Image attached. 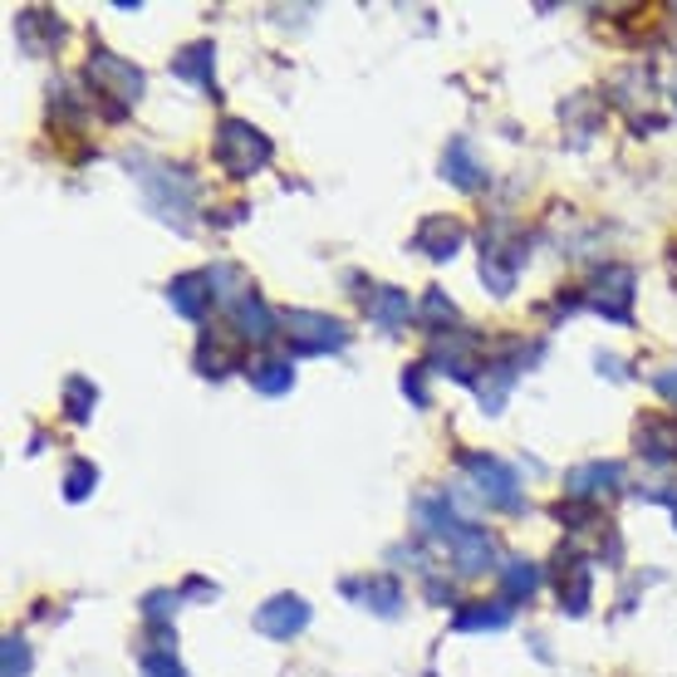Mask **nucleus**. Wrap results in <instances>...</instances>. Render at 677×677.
I'll return each instance as SVG.
<instances>
[{"mask_svg":"<svg viewBox=\"0 0 677 677\" xmlns=\"http://www.w3.org/2000/svg\"><path fill=\"white\" fill-rule=\"evenodd\" d=\"M280 324L290 334L295 354H330V348H344V338H348L344 324L314 310H290V314H280Z\"/></svg>","mask_w":677,"mask_h":677,"instance_id":"obj_2","label":"nucleus"},{"mask_svg":"<svg viewBox=\"0 0 677 677\" xmlns=\"http://www.w3.org/2000/svg\"><path fill=\"white\" fill-rule=\"evenodd\" d=\"M511 623V604H491V609H462L457 629H506Z\"/></svg>","mask_w":677,"mask_h":677,"instance_id":"obj_21","label":"nucleus"},{"mask_svg":"<svg viewBox=\"0 0 677 677\" xmlns=\"http://www.w3.org/2000/svg\"><path fill=\"white\" fill-rule=\"evenodd\" d=\"M364 310H368V320H374L378 330H398V324L412 314V304H408V290H393V285H384V290H368Z\"/></svg>","mask_w":677,"mask_h":677,"instance_id":"obj_9","label":"nucleus"},{"mask_svg":"<svg viewBox=\"0 0 677 677\" xmlns=\"http://www.w3.org/2000/svg\"><path fill=\"white\" fill-rule=\"evenodd\" d=\"M619 481H623L619 462H589V467H575L565 476V491L569 496H599V491H609V486H619Z\"/></svg>","mask_w":677,"mask_h":677,"instance_id":"obj_12","label":"nucleus"},{"mask_svg":"<svg viewBox=\"0 0 677 677\" xmlns=\"http://www.w3.org/2000/svg\"><path fill=\"white\" fill-rule=\"evenodd\" d=\"M403 393L412 398V403H428V388H422V374H418V368H412V374H403Z\"/></svg>","mask_w":677,"mask_h":677,"instance_id":"obj_29","label":"nucleus"},{"mask_svg":"<svg viewBox=\"0 0 677 677\" xmlns=\"http://www.w3.org/2000/svg\"><path fill=\"white\" fill-rule=\"evenodd\" d=\"M462 467L476 476V491H481L491 506H501V511H521V481H515V471L506 467V462L481 457V452H467Z\"/></svg>","mask_w":677,"mask_h":677,"instance_id":"obj_3","label":"nucleus"},{"mask_svg":"<svg viewBox=\"0 0 677 677\" xmlns=\"http://www.w3.org/2000/svg\"><path fill=\"white\" fill-rule=\"evenodd\" d=\"M251 374V384L260 388V393H290V384H295V368L285 364V358H260V364H251L246 368Z\"/></svg>","mask_w":677,"mask_h":677,"instance_id":"obj_16","label":"nucleus"},{"mask_svg":"<svg viewBox=\"0 0 677 677\" xmlns=\"http://www.w3.org/2000/svg\"><path fill=\"white\" fill-rule=\"evenodd\" d=\"M442 173H447L457 187H467V192H476V187L486 182V173H481V163L471 157V143H467V137H457V143L447 147V157H442Z\"/></svg>","mask_w":677,"mask_h":677,"instance_id":"obj_14","label":"nucleus"},{"mask_svg":"<svg viewBox=\"0 0 677 677\" xmlns=\"http://www.w3.org/2000/svg\"><path fill=\"white\" fill-rule=\"evenodd\" d=\"M177 609V595H147V619H167V613Z\"/></svg>","mask_w":677,"mask_h":677,"instance_id":"obj_27","label":"nucleus"},{"mask_svg":"<svg viewBox=\"0 0 677 677\" xmlns=\"http://www.w3.org/2000/svg\"><path fill=\"white\" fill-rule=\"evenodd\" d=\"M143 677H187V673L177 668L167 653H147V658H143Z\"/></svg>","mask_w":677,"mask_h":677,"instance_id":"obj_25","label":"nucleus"},{"mask_svg":"<svg viewBox=\"0 0 677 677\" xmlns=\"http://www.w3.org/2000/svg\"><path fill=\"white\" fill-rule=\"evenodd\" d=\"M344 595H358V599H364V609L384 613V619H393L398 604H403V589H398L393 579H384V575L364 579V585H344Z\"/></svg>","mask_w":677,"mask_h":677,"instance_id":"obj_13","label":"nucleus"},{"mask_svg":"<svg viewBox=\"0 0 677 677\" xmlns=\"http://www.w3.org/2000/svg\"><path fill=\"white\" fill-rule=\"evenodd\" d=\"M452 320H457V304L442 290H428V300H422V324H452Z\"/></svg>","mask_w":677,"mask_h":677,"instance_id":"obj_22","label":"nucleus"},{"mask_svg":"<svg viewBox=\"0 0 677 677\" xmlns=\"http://www.w3.org/2000/svg\"><path fill=\"white\" fill-rule=\"evenodd\" d=\"M501 585H506V599H531L535 589H541V569L531 565V559H506L501 565Z\"/></svg>","mask_w":677,"mask_h":677,"instance_id":"obj_17","label":"nucleus"},{"mask_svg":"<svg viewBox=\"0 0 677 677\" xmlns=\"http://www.w3.org/2000/svg\"><path fill=\"white\" fill-rule=\"evenodd\" d=\"M236 324H241V338H256V344L275 338V314L266 310V300H260L256 290H251L246 300L236 304Z\"/></svg>","mask_w":677,"mask_h":677,"instance_id":"obj_15","label":"nucleus"},{"mask_svg":"<svg viewBox=\"0 0 677 677\" xmlns=\"http://www.w3.org/2000/svg\"><path fill=\"white\" fill-rule=\"evenodd\" d=\"M167 300H173L177 314H187V320H202L207 304H211V280H207V275H177L173 290H167Z\"/></svg>","mask_w":677,"mask_h":677,"instance_id":"obj_11","label":"nucleus"},{"mask_svg":"<svg viewBox=\"0 0 677 677\" xmlns=\"http://www.w3.org/2000/svg\"><path fill=\"white\" fill-rule=\"evenodd\" d=\"M93 403H99V393H93L89 378H69V388H65V408H69V418H74V422H89Z\"/></svg>","mask_w":677,"mask_h":677,"instance_id":"obj_20","label":"nucleus"},{"mask_svg":"<svg viewBox=\"0 0 677 677\" xmlns=\"http://www.w3.org/2000/svg\"><path fill=\"white\" fill-rule=\"evenodd\" d=\"M653 388H658L668 403H677V368H663V374H653Z\"/></svg>","mask_w":677,"mask_h":677,"instance_id":"obj_28","label":"nucleus"},{"mask_svg":"<svg viewBox=\"0 0 677 677\" xmlns=\"http://www.w3.org/2000/svg\"><path fill=\"white\" fill-rule=\"evenodd\" d=\"M639 442H643V452H648L653 462L677 457V432H668L663 422H643V428H639Z\"/></svg>","mask_w":677,"mask_h":677,"instance_id":"obj_19","label":"nucleus"},{"mask_svg":"<svg viewBox=\"0 0 677 677\" xmlns=\"http://www.w3.org/2000/svg\"><path fill=\"white\" fill-rule=\"evenodd\" d=\"M173 182H182V173H177V167H167V177H163V192H173ZM182 202H192V192H182ZM182 202H167V197H163V202H153V207L163 211V217H173V211H187Z\"/></svg>","mask_w":677,"mask_h":677,"instance_id":"obj_26","label":"nucleus"},{"mask_svg":"<svg viewBox=\"0 0 677 677\" xmlns=\"http://www.w3.org/2000/svg\"><path fill=\"white\" fill-rule=\"evenodd\" d=\"M452 559H457V569H462V575H481V569L496 559L491 535H486L481 525H467V531H462L457 541H452Z\"/></svg>","mask_w":677,"mask_h":677,"instance_id":"obj_8","label":"nucleus"},{"mask_svg":"<svg viewBox=\"0 0 677 677\" xmlns=\"http://www.w3.org/2000/svg\"><path fill=\"white\" fill-rule=\"evenodd\" d=\"M93 481H99V471H93L89 462H74V467H69V476H65V496H69V501H84Z\"/></svg>","mask_w":677,"mask_h":677,"instance_id":"obj_23","label":"nucleus"},{"mask_svg":"<svg viewBox=\"0 0 677 677\" xmlns=\"http://www.w3.org/2000/svg\"><path fill=\"white\" fill-rule=\"evenodd\" d=\"M217 163L226 167L231 177H251V173H260V167L270 163V143H266V133L251 129V123H241V119H226V123H221V133H217Z\"/></svg>","mask_w":677,"mask_h":677,"instance_id":"obj_1","label":"nucleus"},{"mask_svg":"<svg viewBox=\"0 0 677 677\" xmlns=\"http://www.w3.org/2000/svg\"><path fill=\"white\" fill-rule=\"evenodd\" d=\"M501 236H506V221L481 241V275H486V285H491L496 295L511 290V285H515V270L525 266V246H506Z\"/></svg>","mask_w":677,"mask_h":677,"instance_id":"obj_5","label":"nucleus"},{"mask_svg":"<svg viewBox=\"0 0 677 677\" xmlns=\"http://www.w3.org/2000/svg\"><path fill=\"white\" fill-rule=\"evenodd\" d=\"M304 623H310V604H304L300 595H275L270 604L256 609V629L266 633V639H295Z\"/></svg>","mask_w":677,"mask_h":677,"instance_id":"obj_6","label":"nucleus"},{"mask_svg":"<svg viewBox=\"0 0 677 677\" xmlns=\"http://www.w3.org/2000/svg\"><path fill=\"white\" fill-rule=\"evenodd\" d=\"M173 69L182 74V79L202 84V89H217V84H211V45H192V49H182Z\"/></svg>","mask_w":677,"mask_h":677,"instance_id":"obj_18","label":"nucleus"},{"mask_svg":"<svg viewBox=\"0 0 677 677\" xmlns=\"http://www.w3.org/2000/svg\"><path fill=\"white\" fill-rule=\"evenodd\" d=\"M462 241H467V231L457 226V221H447V217H428L418 226V236H412V246L418 251H428L432 260H452L462 251Z\"/></svg>","mask_w":677,"mask_h":677,"instance_id":"obj_7","label":"nucleus"},{"mask_svg":"<svg viewBox=\"0 0 677 677\" xmlns=\"http://www.w3.org/2000/svg\"><path fill=\"white\" fill-rule=\"evenodd\" d=\"M0 668H5V677H25V673H30V653H25V643H20V639H5Z\"/></svg>","mask_w":677,"mask_h":677,"instance_id":"obj_24","label":"nucleus"},{"mask_svg":"<svg viewBox=\"0 0 677 677\" xmlns=\"http://www.w3.org/2000/svg\"><path fill=\"white\" fill-rule=\"evenodd\" d=\"M629 300H633V270H609L604 280H599V295H595V304L604 310V320H629Z\"/></svg>","mask_w":677,"mask_h":677,"instance_id":"obj_10","label":"nucleus"},{"mask_svg":"<svg viewBox=\"0 0 677 677\" xmlns=\"http://www.w3.org/2000/svg\"><path fill=\"white\" fill-rule=\"evenodd\" d=\"M89 84H93V93H109V99H119V109H129L137 93H143V74H137L129 59L109 55V49H93Z\"/></svg>","mask_w":677,"mask_h":677,"instance_id":"obj_4","label":"nucleus"}]
</instances>
